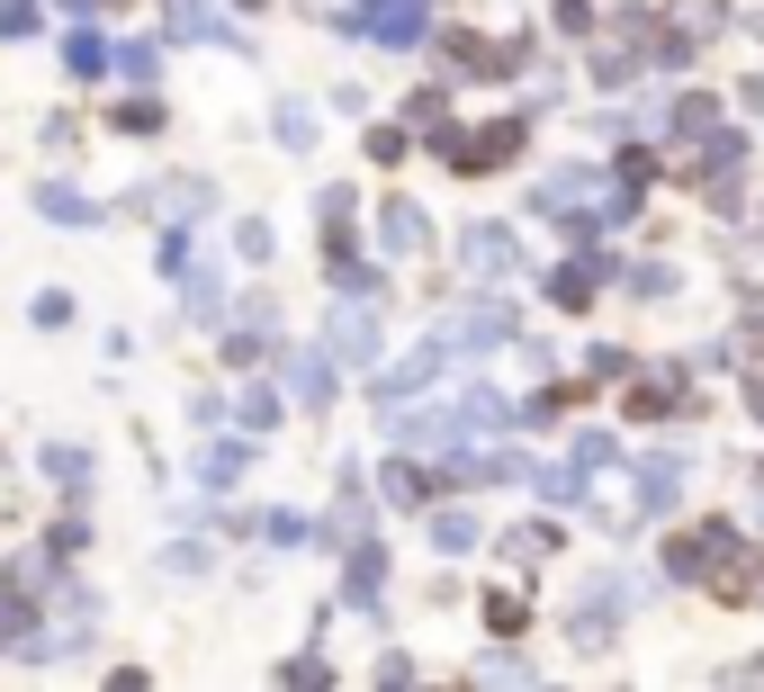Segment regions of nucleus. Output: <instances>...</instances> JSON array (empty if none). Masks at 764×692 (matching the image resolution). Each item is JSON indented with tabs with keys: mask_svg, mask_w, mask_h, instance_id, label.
Instances as JSON below:
<instances>
[{
	"mask_svg": "<svg viewBox=\"0 0 764 692\" xmlns=\"http://www.w3.org/2000/svg\"><path fill=\"white\" fill-rule=\"evenodd\" d=\"M387 243H396V252H414V243H423V217H414L405 198H387Z\"/></svg>",
	"mask_w": 764,
	"mask_h": 692,
	"instance_id": "20e7f679",
	"label": "nucleus"
},
{
	"mask_svg": "<svg viewBox=\"0 0 764 692\" xmlns=\"http://www.w3.org/2000/svg\"><path fill=\"white\" fill-rule=\"evenodd\" d=\"M63 73H73V82H100V45L73 36V45H63Z\"/></svg>",
	"mask_w": 764,
	"mask_h": 692,
	"instance_id": "0eeeda50",
	"label": "nucleus"
},
{
	"mask_svg": "<svg viewBox=\"0 0 764 692\" xmlns=\"http://www.w3.org/2000/svg\"><path fill=\"white\" fill-rule=\"evenodd\" d=\"M594 289H603V261H567L558 270V306H585Z\"/></svg>",
	"mask_w": 764,
	"mask_h": 692,
	"instance_id": "f257e3e1",
	"label": "nucleus"
},
{
	"mask_svg": "<svg viewBox=\"0 0 764 692\" xmlns=\"http://www.w3.org/2000/svg\"><path fill=\"white\" fill-rule=\"evenodd\" d=\"M45 217H54V226H91V217H100V207H91L82 189H45Z\"/></svg>",
	"mask_w": 764,
	"mask_h": 692,
	"instance_id": "7ed1b4c3",
	"label": "nucleus"
},
{
	"mask_svg": "<svg viewBox=\"0 0 764 692\" xmlns=\"http://www.w3.org/2000/svg\"><path fill=\"white\" fill-rule=\"evenodd\" d=\"M289 378H297V396H306V405H324V396H333V378H324V360H297Z\"/></svg>",
	"mask_w": 764,
	"mask_h": 692,
	"instance_id": "1a4fd4ad",
	"label": "nucleus"
},
{
	"mask_svg": "<svg viewBox=\"0 0 764 692\" xmlns=\"http://www.w3.org/2000/svg\"><path fill=\"white\" fill-rule=\"evenodd\" d=\"M630 289H639V297H674V261H639Z\"/></svg>",
	"mask_w": 764,
	"mask_h": 692,
	"instance_id": "39448f33",
	"label": "nucleus"
},
{
	"mask_svg": "<svg viewBox=\"0 0 764 692\" xmlns=\"http://www.w3.org/2000/svg\"><path fill=\"white\" fill-rule=\"evenodd\" d=\"M117 73H126V82H154V73H163V54H154V45H126V54H117Z\"/></svg>",
	"mask_w": 764,
	"mask_h": 692,
	"instance_id": "6e6552de",
	"label": "nucleus"
},
{
	"mask_svg": "<svg viewBox=\"0 0 764 692\" xmlns=\"http://www.w3.org/2000/svg\"><path fill=\"white\" fill-rule=\"evenodd\" d=\"M333 342H342V360H378V324H360V315H342Z\"/></svg>",
	"mask_w": 764,
	"mask_h": 692,
	"instance_id": "f03ea898",
	"label": "nucleus"
},
{
	"mask_svg": "<svg viewBox=\"0 0 764 692\" xmlns=\"http://www.w3.org/2000/svg\"><path fill=\"white\" fill-rule=\"evenodd\" d=\"M280 145H297V154H306V145H315V108H297V99H289V108H280Z\"/></svg>",
	"mask_w": 764,
	"mask_h": 692,
	"instance_id": "423d86ee",
	"label": "nucleus"
}]
</instances>
